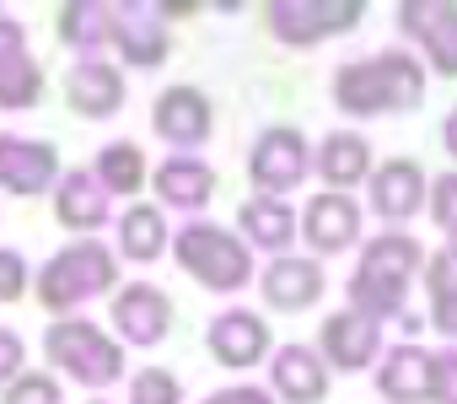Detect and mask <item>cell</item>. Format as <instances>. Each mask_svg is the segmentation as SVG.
<instances>
[{"instance_id": "1", "label": "cell", "mask_w": 457, "mask_h": 404, "mask_svg": "<svg viewBox=\"0 0 457 404\" xmlns=\"http://www.w3.org/2000/svg\"><path fill=\"white\" fill-rule=\"evenodd\" d=\"M420 92H425V71L403 49L371 55V60H350L334 76V103L345 114H403V108L420 103Z\"/></svg>"}, {"instance_id": "2", "label": "cell", "mask_w": 457, "mask_h": 404, "mask_svg": "<svg viewBox=\"0 0 457 404\" xmlns=\"http://www.w3.org/2000/svg\"><path fill=\"white\" fill-rule=\"evenodd\" d=\"M172 248H178V265H183L199 286H210V291H237V286H248V275H253L248 243L232 238V232H220V227H210V222H188Z\"/></svg>"}, {"instance_id": "3", "label": "cell", "mask_w": 457, "mask_h": 404, "mask_svg": "<svg viewBox=\"0 0 457 404\" xmlns=\"http://www.w3.org/2000/svg\"><path fill=\"white\" fill-rule=\"evenodd\" d=\"M113 286V254L103 243H76L65 254H54L44 270H38V302L65 313V307H81L87 297L108 291Z\"/></svg>"}, {"instance_id": "4", "label": "cell", "mask_w": 457, "mask_h": 404, "mask_svg": "<svg viewBox=\"0 0 457 404\" xmlns=\"http://www.w3.org/2000/svg\"><path fill=\"white\" fill-rule=\"evenodd\" d=\"M49 361L65 366L71 377H81L87 388H108V383L124 372L119 345H113L97 324H87V318H65V324L49 329Z\"/></svg>"}, {"instance_id": "5", "label": "cell", "mask_w": 457, "mask_h": 404, "mask_svg": "<svg viewBox=\"0 0 457 404\" xmlns=\"http://www.w3.org/2000/svg\"><path fill=\"white\" fill-rule=\"evenodd\" d=\"M264 17L275 38L307 49L334 33H350L361 22V0H275V6H264Z\"/></svg>"}, {"instance_id": "6", "label": "cell", "mask_w": 457, "mask_h": 404, "mask_svg": "<svg viewBox=\"0 0 457 404\" xmlns=\"http://www.w3.org/2000/svg\"><path fill=\"white\" fill-rule=\"evenodd\" d=\"M108 38L124 49L129 65H162L167 55V17L151 0H124V6H108Z\"/></svg>"}, {"instance_id": "7", "label": "cell", "mask_w": 457, "mask_h": 404, "mask_svg": "<svg viewBox=\"0 0 457 404\" xmlns=\"http://www.w3.org/2000/svg\"><path fill=\"white\" fill-rule=\"evenodd\" d=\"M248 173H253L259 189H275V194L296 189L307 178V140H302V130H291V124L264 130L259 146H253V156H248Z\"/></svg>"}, {"instance_id": "8", "label": "cell", "mask_w": 457, "mask_h": 404, "mask_svg": "<svg viewBox=\"0 0 457 404\" xmlns=\"http://www.w3.org/2000/svg\"><path fill=\"white\" fill-rule=\"evenodd\" d=\"M204 345H210V356H215L226 372H243V366H253V361L270 350V324H264L259 313H248V307H232V313H220V318L210 324Z\"/></svg>"}, {"instance_id": "9", "label": "cell", "mask_w": 457, "mask_h": 404, "mask_svg": "<svg viewBox=\"0 0 457 404\" xmlns=\"http://www.w3.org/2000/svg\"><path fill=\"white\" fill-rule=\"evenodd\" d=\"M403 17V33H414L430 55V65L441 76H457V6H446V0H409V6H398Z\"/></svg>"}, {"instance_id": "10", "label": "cell", "mask_w": 457, "mask_h": 404, "mask_svg": "<svg viewBox=\"0 0 457 404\" xmlns=\"http://www.w3.org/2000/svg\"><path fill=\"white\" fill-rule=\"evenodd\" d=\"M60 173V156L49 140H17L0 135V189L12 194H44Z\"/></svg>"}, {"instance_id": "11", "label": "cell", "mask_w": 457, "mask_h": 404, "mask_svg": "<svg viewBox=\"0 0 457 404\" xmlns=\"http://www.w3.org/2000/svg\"><path fill=\"white\" fill-rule=\"evenodd\" d=\"M377 388L387 404H420V399H436V356L420 350V345H398L387 350L382 372H377Z\"/></svg>"}, {"instance_id": "12", "label": "cell", "mask_w": 457, "mask_h": 404, "mask_svg": "<svg viewBox=\"0 0 457 404\" xmlns=\"http://www.w3.org/2000/svg\"><path fill=\"white\" fill-rule=\"evenodd\" d=\"M302 232H307V243L318 254H339V248H350L361 238V206H355L350 194H334V189L328 194H312Z\"/></svg>"}, {"instance_id": "13", "label": "cell", "mask_w": 457, "mask_h": 404, "mask_svg": "<svg viewBox=\"0 0 457 404\" xmlns=\"http://www.w3.org/2000/svg\"><path fill=\"white\" fill-rule=\"evenodd\" d=\"M151 124H156V135L172 140V146H199V140L210 135L215 114H210V97H204V92H194V87H172V92L156 97Z\"/></svg>"}, {"instance_id": "14", "label": "cell", "mask_w": 457, "mask_h": 404, "mask_svg": "<svg viewBox=\"0 0 457 404\" xmlns=\"http://www.w3.org/2000/svg\"><path fill=\"white\" fill-rule=\"evenodd\" d=\"M113 324L129 345H156L172 329V302L156 286H124L113 297Z\"/></svg>"}, {"instance_id": "15", "label": "cell", "mask_w": 457, "mask_h": 404, "mask_svg": "<svg viewBox=\"0 0 457 404\" xmlns=\"http://www.w3.org/2000/svg\"><path fill=\"white\" fill-rule=\"evenodd\" d=\"M425 206V173L409 156L382 162V173H371V211L382 222H409Z\"/></svg>"}, {"instance_id": "16", "label": "cell", "mask_w": 457, "mask_h": 404, "mask_svg": "<svg viewBox=\"0 0 457 404\" xmlns=\"http://www.w3.org/2000/svg\"><path fill=\"white\" fill-rule=\"evenodd\" d=\"M65 97H71L76 114L108 119V114H119V103H124V76H119L113 65H103V60H81V65L71 71V81H65Z\"/></svg>"}, {"instance_id": "17", "label": "cell", "mask_w": 457, "mask_h": 404, "mask_svg": "<svg viewBox=\"0 0 457 404\" xmlns=\"http://www.w3.org/2000/svg\"><path fill=\"white\" fill-rule=\"evenodd\" d=\"M259 286H264L270 307L296 313V307H312L323 297V270H318V259H275Z\"/></svg>"}, {"instance_id": "18", "label": "cell", "mask_w": 457, "mask_h": 404, "mask_svg": "<svg viewBox=\"0 0 457 404\" xmlns=\"http://www.w3.org/2000/svg\"><path fill=\"white\" fill-rule=\"evenodd\" d=\"M323 356H328L339 372L371 366V356H377V324L361 318V313H334V318H323Z\"/></svg>"}, {"instance_id": "19", "label": "cell", "mask_w": 457, "mask_h": 404, "mask_svg": "<svg viewBox=\"0 0 457 404\" xmlns=\"http://www.w3.org/2000/svg\"><path fill=\"white\" fill-rule=\"evenodd\" d=\"M54 216H60V227H71V232L103 227V222H108V194H103V183H97L92 173H65V183H60V194H54Z\"/></svg>"}, {"instance_id": "20", "label": "cell", "mask_w": 457, "mask_h": 404, "mask_svg": "<svg viewBox=\"0 0 457 404\" xmlns=\"http://www.w3.org/2000/svg\"><path fill=\"white\" fill-rule=\"evenodd\" d=\"M275 388H280V399H291V404H318V399L328 393V366H323L307 345H286V350L275 356Z\"/></svg>"}, {"instance_id": "21", "label": "cell", "mask_w": 457, "mask_h": 404, "mask_svg": "<svg viewBox=\"0 0 457 404\" xmlns=\"http://www.w3.org/2000/svg\"><path fill=\"white\" fill-rule=\"evenodd\" d=\"M156 189H162L167 206L194 211V206H204V199L215 194V173L204 162H194V156H172V162L156 167Z\"/></svg>"}, {"instance_id": "22", "label": "cell", "mask_w": 457, "mask_h": 404, "mask_svg": "<svg viewBox=\"0 0 457 404\" xmlns=\"http://www.w3.org/2000/svg\"><path fill=\"white\" fill-rule=\"evenodd\" d=\"M318 173L328 178L334 194L350 189V183H361V178L371 173V146H366V135H328L323 151H318Z\"/></svg>"}, {"instance_id": "23", "label": "cell", "mask_w": 457, "mask_h": 404, "mask_svg": "<svg viewBox=\"0 0 457 404\" xmlns=\"http://www.w3.org/2000/svg\"><path fill=\"white\" fill-rule=\"evenodd\" d=\"M237 222H243V232H248L259 248H286L291 232H296L291 206H286V199H275V194H253L248 206L237 211Z\"/></svg>"}, {"instance_id": "24", "label": "cell", "mask_w": 457, "mask_h": 404, "mask_svg": "<svg viewBox=\"0 0 457 404\" xmlns=\"http://www.w3.org/2000/svg\"><path fill=\"white\" fill-rule=\"evenodd\" d=\"M414 265H420V243H414L409 232H382V238L361 254V270H366V275H377V281H398V286H409Z\"/></svg>"}, {"instance_id": "25", "label": "cell", "mask_w": 457, "mask_h": 404, "mask_svg": "<svg viewBox=\"0 0 457 404\" xmlns=\"http://www.w3.org/2000/svg\"><path fill=\"white\" fill-rule=\"evenodd\" d=\"M119 248H124V259H156L162 248H167V227H162V211L156 206H135V211H124V222H119Z\"/></svg>"}, {"instance_id": "26", "label": "cell", "mask_w": 457, "mask_h": 404, "mask_svg": "<svg viewBox=\"0 0 457 404\" xmlns=\"http://www.w3.org/2000/svg\"><path fill=\"white\" fill-rule=\"evenodd\" d=\"M140 178H145V156H140V146H129V140L103 146V156H97V183H103V194H135Z\"/></svg>"}, {"instance_id": "27", "label": "cell", "mask_w": 457, "mask_h": 404, "mask_svg": "<svg viewBox=\"0 0 457 404\" xmlns=\"http://www.w3.org/2000/svg\"><path fill=\"white\" fill-rule=\"evenodd\" d=\"M38 92H44V71L28 60V49L0 60V108H33Z\"/></svg>"}, {"instance_id": "28", "label": "cell", "mask_w": 457, "mask_h": 404, "mask_svg": "<svg viewBox=\"0 0 457 404\" xmlns=\"http://www.w3.org/2000/svg\"><path fill=\"white\" fill-rule=\"evenodd\" d=\"M129 404H183V383L162 366H145L129 383Z\"/></svg>"}, {"instance_id": "29", "label": "cell", "mask_w": 457, "mask_h": 404, "mask_svg": "<svg viewBox=\"0 0 457 404\" xmlns=\"http://www.w3.org/2000/svg\"><path fill=\"white\" fill-rule=\"evenodd\" d=\"M108 17V6H65L60 12V38L65 44H97V38H108V28H97Z\"/></svg>"}, {"instance_id": "30", "label": "cell", "mask_w": 457, "mask_h": 404, "mask_svg": "<svg viewBox=\"0 0 457 404\" xmlns=\"http://www.w3.org/2000/svg\"><path fill=\"white\" fill-rule=\"evenodd\" d=\"M0 404H60V383L44 377V372H22L6 388V399H0Z\"/></svg>"}, {"instance_id": "31", "label": "cell", "mask_w": 457, "mask_h": 404, "mask_svg": "<svg viewBox=\"0 0 457 404\" xmlns=\"http://www.w3.org/2000/svg\"><path fill=\"white\" fill-rule=\"evenodd\" d=\"M430 189H436V194H430V216L452 232V227H457V173H441Z\"/></svg>"}, {"instance_id": "32", "label": "cell", "mask_w": 457, "mask_h": 404, "mask_svg": "<svg viewBox=\"0 0 457 404\" xmlns=\"http://www.w3.org/2000/svg\"><path fill=\"white\" fill-rule=\"evenodd\" d=\"M28 291V265L17 248H0V302H17Z\"/></svg>"}, {"instance_id": "33", "label": "cell", "mask_w": 457, "mask_h": 404, "mask_svg": "<svg viewBox=\"0 0 457 404\" xmlns=\"http://www.w3.org/2000/svg\"><path fill=\"white\" fill-rule=\"evenodd\" d=\"M436 404H457V350L436 356Z\"/></svg>"}, {"instance_id": "34", "label": "cell", "mask_w": 457, "mask_h": 404, "mask_svg": "<svg viewBox=\"0 0 457 404\" xmlns=\"http://www.w3.org/2000/svg\"><path fill=\"white\" fill-rule=\"evenodd\" d=\"M430 302H436V307H430V324H436L441 334H457V286H452V291H436Z\"/></svg>"}, {"instance_id": "35", "label": "cell", "mask_w": 457, "mask_h": 404, "mask_svg": "<svg viewBox=\"0 0 457 404\" xmlns=\"http://www.w3.org/2000/svg\"><path fill=\"white\" fill-rule=\"evenodd\" d=\"M17 366H22V340L0 329V383H17Z\"/></svg>"}, {"instance_id": "36", "label": "cell", "mask_w": 457, "mask_h": 404, "mask_svg": "<svg viewBox=\"0 0 457 404\" xmlns=\"http://www.w3.org/2000/svg\"><path fill=\"white\" fill-rule=\"evenodd\" d=\"M204 404H275L264 388H220V393H210Z\"/></svg>"}, {"instance_id": "37", "label": "cell", "mask_w": 457, "mask_h": 404, "mask_svg": "<svg viewBox=\"0 0 457 404\" xmlns=\"http://www.w3.org/2000/svg\"><path fill=\"white\" fill-rule=\"evenodd\" d=\"M22 49H28V44H22V28L0 12V60H6V55H22Z\"/></svg>"}, {"instance_id": "38", "label": "cell", "mask_w": 457, "mask_h": 404, "mask_svg": "<svg viewBox=\"0 0 457 404\" xmlns=\"http://www.w3.org/2000/svg\"><path fill=\"white\" fill-rule=\"evenodd\" d=\"M441 140H446V151H452V156H457V114H452V119H446V124H441Z\"/></svg>"}, {"instance_id": "39", "label": "cell", "mask_w": 457, "mask_h": 404, "mask_svg": "<svg viewBox=\"0 0 457 404\" xmlns=\"http://www.w3.org/2000/svg\"><path fill=\"white\" fill-rule=\"evenodd\" d=\"M446 254H452V259H457V227H452V243H446Z\"/></svg>"}, {"instance_id": "40", "label": "cell", "mask_w": 457, "mask_h": 404, "mask_svg": "<svg viewBox=\"0 0 457 404\" xmlns=\"http://www.w3.org/2000/svg\"><path fill=\"white\" fill-rule=\"evenodd\" d=\"M97 404H103V399H97Z\"/></svg>"}]
</instances>
